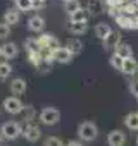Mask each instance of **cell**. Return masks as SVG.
<instances>
[{
  "mask_svg": "<svg viewBox=\"0 0 138 146\" xmlns=\"http://www.w3.org/2000/svg\"><path fill=\"white\" fill-rule=\"evenodd\" d=\"M0 134L4 136V139H9V141L17 139L23 134V125L19 122H14V120L5 122V124H2V127H0Z\"/></svg>",
  "mask_w": 138,
  "mask_h": 146,
  "instance_id": "1",
  "label": "cell"
},
{
  "mask_svg": "<svg viewBox=\"0 0 138 146\" xmlns=\"http://www.w3.org/2000/svg\"><path fill=\"white\" fill-rule=\"evenodd\" d=\"M97 134H98V129H97V125L93 122L85 120V122H81L78 125V136L83 141H93L97 137Z\"/></svg>",
  "mask_w": 138,
  "mask_h": 146,
  "instance_id": "2",
  "label": "cell"
},
{
  "mask_svg": "<svg viewBox=\"0 0 138 146\" xmlns=\"http://www.w3.org/2000/svg\"><path fill=\"white\" fill-rule=\"evenodd\" d=\"M60 120V112L54 107H47L40 112V122L45 125H55Z\"/></svg>",
  "mask_w": 138,
  "mask_h": 146,
  "instance_id": "3",
  "label": "cell"
},
{
  "mask_svg": "<svg viewBox=\"0 0 138 146\" xmlns=\"http://www.w3.org/2000/svg\"><path fill=\"white\" fill-rule=\"evenodd\" d=\"M4 108H5L7 113L16 115V113H21V112H23L24 105H23V102H21L17 96H9V98L4 100Z\"/></svg>",
  "mask_w": 138,
  "mask_h": 146,
  "instance_id": "4",
  "label": "cell"
},
{
  "mask_svg": "<svg viewBox=\"0 0 138 146\" xmlns=\"http://www.w3.org/2000/svg\"><path fill=\"white\" fill-rule=\"evenodd\" d=\"M73 57H74V53L67 46H59V48L54 50V60L59 62V64H69L73 60Z\"/></svg>",
  "mask_w": 138,
  "mask_h": 146,
  "instance_id": "5",
  "label": "cell"
},
{
  "mask_svg": "<svg viewBox=\"0 0 138 146\" xmlns=\"http://www.w3.org/2000/svg\"><path fill=\"white\" fill-rule=\"evenodd\" d=\"M23 136H24V139H26V141L35 143V141H38V139H40L42 131H40V127H38V125H35V124H26V125L23 127Z\"/></svg>",
  "mask_w": 138,
  "mask_h": 146,
  "instance_id": "6",
  "label": "cell"
},
{
  "mask_svg": "<svg viewBox=\"0 0 138 146\" xmlns=\"http://www.w3.org/2000/svg\"><path fill=\"white\" fill-rule=\"evenodd\" d=\"M126 143V134L119 129H114L107 134V144L109 146H124Z\"/></svg>",
  "mask_w": 138,
  "mask_h": 146,
  "instance_id": "7",
  "label": "cell"
},
{
  "mask_svg": "<svg viewBox=\"0 0 138 146\" xmlns=\"http://www.w3.org/2000/svg\"><path fill=\"white\" fill-rule=\"evenodd\" d=\"M0 50H2V57H4L5 60H12V58H16V57L19 55V48H17V45L12 43V41L4 43L2 46H0Z\"/></svg>",
  "mask_w": 138,
  "mask_h": 146,
  "instance_id": "8",
  "label": "cell"
},
{
  "mask_svg": "<svg viewBox=\"0 0 138 146\" xmlns=\"http://www.w3.org/2000/svg\"><path fill=\"white\" fill-rule=\"evenodd\" d=\"M121 43H123V41H121V33H119V31H116V29H112V31H111V35L104 40V46H105L107 50H112V48L116 50Z\"/></svg>",
  "mask_w": 138,
  "mask_h": 146,
  "instance_id": "9",
  "label": "cell"
},
{
  "mask_svg": "<svg viewBox=\"0 0 138 146\" xmlns=\"http://www.w3.org/2000/svg\"><path fill=\"white\" fill-rule=\"evenodd\" d=\"M38 43H40V48H50V50H55L59 48V40L52 35H42L36 38Z\"/></svg>",
  "mask_w": 138,
  "mask_h": 146,
  "instance_id": "10",
  "label": "cell"
},
{
  "mask_svg": "<svg viewBox=\"0 0 138 146\" xmlns=\"http://www.w3.org/2000/svg\"><path fill=\"white\" fill-rule=\"evenodd\" d=\"M28 28L33 33H42L45 29V19L40 17V16H33V17L28 19Z\"/></svg>",
  "mask_w": 138,
  "mask_h": 146,
  "instance_id": "11",
  "label": "cell"
},
{
  "mask_svg": "<svg viewBox=\"0 0 138 146\" xmlns=\"http://www.w3.org/2000/svg\"><path fill=\"white\" fill-rule=\"evenodd\" d=\"M24 91H26V81L23 78H16L11 81V93H14V96L24 95Z\"/></svg>",
  "mask_w": 138,
  "mask_h": 146,
  "instance_id": "12",
  "label": "cell"
},
{
  "mask_svg": "<svg viewBox=\"0 0 138 146\" xmlns=\"http://www.w3.org/2000/svg\"><path fill=\"white\" fill-rule=\"evenodd\" d=\"M67 31L71 33V35L80 36V35H85V33L88 31V24H86V23H71V21H69Z\"/></svg>",
  "mask_w": 138,
  "mask_h": 146,
  "instance_id": "13",
  "label": "cell"
},
{
  "mask_svg": "<svg viewBox=\"0 0 138 146\" xmlns=\"http://www.w3.org/2000/svg\"><path fill=\"white\" fill-rule=\"evenodd\" d=\"M136 70H138V62H136V58H135V57L124 58V64H123V70H121V72H124V74H128V76H133Z\"/></svg>",
  "mask_w": 138,
  "mask_h": 146,
  "instance_id": "14",
  "label": "cell"
},
{
  "mask_svg": "<svg viewBox=\"0 0 138 146\" xmlns=\"http://www.w3.org/2000/svg\"><path fill=\"white\" fill-rule=\"evenodd\" d=\"M21 21V16H19V11L16 9H7L5 14H4V23L9 24V26H14Z\"/></svg>",
  "mask_w": 138,
  "mask_h": 146,
  "instance_id": "15",
  "label": "cell"
},
{
  "mask_svg": "<svg viewBox=\"0 0 138 146\" xmlns=\"http://www.w3.org/2000/svg\"><path fill=\"white\" fill-rule=\"evenodd\" d=\"M90 12H88V9L85 7H81L78 12H74V14H71V16H69V21H71V23H86L88 19H90Z\"/></svg>",
  "mask_w": 138,
  "mask_h": 146,
  "instance_id": "16",
  "label": "cell"
},
{
  "mask_svg": "<svg viewBox=\"0 0 138 146\" xmlns=\"http://www.w3.org/2000/svg\"><path fill=\"white\" fill-rule=\"evenodd\" d=\"M111 31H112V28H111L107 23H98V24H95V35H97V38L102 40V41L111 35Z\"/></svg>",
  "mask_w": 138,
  "mask_h": 146,
  "instance_id": "17",
  "label": "cell"
},
{
  "mask_svg": "<svg viewBox=\"0 0 138 146\" xmlns=\"http://www.w3.org/2000/svg\"><path fill=\"white\" fill-rule=\"evenodd\" d=\"M114 53L119 55L121 58H129V57H133V48H131V45H128V43H121V45L114 50Z\"/></svg>",
  "mask_w": 138,
  "mask_h": 146,
  "instance_id": "18",
  "label": "cell"
},
{
  "mask_svg": "<svg viewBox=\"0 0 138 146\" xmlns=\"http://www.w3.org/2000/svg\"><path fill=\"white\" fill-rule=\"evenodd\" d=\"M24 48H26V52H28V55H31V53H40V43H38V40L36 38H28L26 41H24Z\"/></svg>",
  "mask_w": 138,
  "mask_h": 146,
  "instance_id": "19",
  "label": "cell"
},
{
  "mask_svg": "<svg viewBox=\"0 0 138 146\" xmlns=\"http://www.w3.org/2000/svg\"><path fill=\"white\" fill-rule=\"evenodd\" d=\"M35 115H36V110H35V107H31V105H24V108H23V112H21V117H23V120H26L28 124H31V120L35 119Z\"/></svg>",
  "mask_w": 138,
  "mask_h": 146,
  "instance_id": "20",
  "label": "cell"
},
{
  "mask_svg": "<svg viewBox=\"0 0 138 146\" xmlns=\"http://www.w3.org/2000/svg\"><path fill=\"white\" fill-rule=\"evenodd\" d=\"M124 122H126V125H128L131 131H138V112L128 113L126 119H124Z\"/></svg>",
  "mask_w": 138,
  "mask_h": 146,
  "instance_id": "21",
  "label": "cell"
},
{
  "mask_svg": "<svg viewBox=\"0 0 138 146\" xmlns=\"http://www.w3.org/2000/svg\"><path fill=\"white\" fill-rule=\"evenodd\" d=\"M64 9H66V12L69 16H71V14H74V12H78L81 9V4H80V0H67V2H64Z\"/></svg>",
  "mask_w": 138,
  "mask_h": 146,
  "instance_id": "22",
  "label": "cell"
},
{
  "mask_svg": "<svg viewBox=\"0 0 138 146\" xmlns=\"http://www.w3.org/2000/svg\"><path fill=\"white\" fill-rule=\"evenodd\" d=\"M66 46H67L69 50H71V52H73L74 55H78V53H80V52L83 50V43H81L80 40H76V38H73V40H69Z\"/></svg>",
  "mask_w": 138,
  "mask_h": 146,
  "instance_id": "23",
  "label": "cell"
},
{
  "mask_svg": "<svg viewBox=\"0 0 138 146\" xmlns=\"http://www.w3.org/2000/svg\"><path fill=\"white\" fill-rule=\"evenodd\" d=\"M16 7L19 12H29L33 11V2L31 0H16Z\"/></svg>",
  "mask_w": 138,
  "mask_h": 146,
  "instance_id": "24",
  "label": "cell"
},
{
  "mask_svg": "<svg viewBox=\"0 0 138 146\" xmlns=\"http://www.w3.org/2000/svg\"><path fill=\"white\" fill-rule=\"evenodd\" d=\"M86 9L90 14H98V12H102V2L100 0H88Z\"/></svg>",
  "mask_w": 138,
  "mask_h": 146,
  "instance_id": "25",
  "label": "cell"
},
{
  "mask_svg": "<svg viewBox=\"0 0 138 146\" xmlns=\"http://www.w3.org/2000/svg\"><path fill=\"white\" fill-rule=\"evenodd\" d=\"M11 72H12V65L5 60V62H0V79H5L11 76Z\"/></svg>",
  "mask_w": 138,
  "mask_h": 146,
  "instance_id": "26",
  "label": "cell"
},
{
  "mask_svg": "<svg viewBox=\"0 0 138 146\" xmlns=\"http://www.w3.org/2000/svg\"><path fill=\"white\" fill-rule=\"evenodd\" d=\"M111 65L116 69V70H123V64H124V58H121L119 55H116V53H112V57H111Z\"/></svg>",
  "mask_w": 138,
  "mask_h": 146,
  "instance_id": "27",
  "label": "cell"
},
{
  "mask_svg": "<svg viewBox=\"0 0 138 146\" xmlns=\"http://www.w3.org/2000/svg\"><path fill=\"white\" fill-rule=\"evenodd\" d=\"M45 146H66V144L62 143L60 137H57V136H50V137L45 139Z\"/></svg>",
  "mask_w": 138,
  "mask_h": 146,
  "instance_id": "28",
  "label": "cell"
},
{
  "mask_svg": "<svg viewBox=\"0 0 138 146\" xmlns=\"http://www.w3.org/2000/svg\"><path fill=\"white\" fill-rule=\"evenodd\" d=\"M9 35H11V26L5 24V23H0V40L9 38Z\"/></svg>",
  "mask_w": 138,
  "mask_h": 146,
  "instance_id": "29",
  "label": "cell"
},
{
  "mask_svg": "<svg viewBox=\"0 0 138 146\" xmlns=\"http://www.w3.org/2000/svg\"><path fill=\"white\" fill-rule=\"evenodd\" d=\"M129 93H133L138 98V79H131L129 81Z\"/></svg>",
  "mask_w": 138,
  "mask_h": 146,
  "instance_id": "30",
  "label": "cell"
},
{
  "mask_svg": "<svg viewBox=\"0 0 138 146\" xmlns=\"http://www.w3.org/2000/svg\"><path fill=\"white\" fill-rule=\"evenodd\" d=\"M52 62H45V60H42V64L38 65V69H40V72H50V69H52V65H50Z\"/></svg>",
  "mask_w": 138,
  "mask_h": 146,
  "instance_id": "31",
  "label": "cell"
},
{
  "mask_svg": "<svg viewBox=\"0 0 138 146\" xmlns=\"http://www.w3.org/2000/svg\"><path fill=\"white\" fill-rule=\"evenodd\" d=\"M45 7V2H42V0H36V2H33V9H42Z\"/></svg>",
  "mask_w": 138,
  "mask_h": 146,
  "instance_id": "32",
  "label": "cell"
},
{
  "mask_svg": "<svg viewBox=\"0 0 138 146\" xmlns=\"http://www.w3.org/2000/svg\"><path fill=\"white\" fill-rule=\"evenodd\" d=\"M66 146H83V144H81L80 141H69V143H67Z\"/></svg>",
  "mask_w": 138,
  "mask_h": 146,
  "instance_id": "33",
  "label": "cell"
},
{
  "mask_svg": "<svg viewBox=\"0 0 138 146\" xmlns=\"http://www.w3.org/2000/svg\"><path fill=\"white\" fill-rule=\"evenodd\" d=\"M2 143H4V136L0 134V146H2Z\"/></svg>",
  "mask_w": 138,
  "mask_h": 146,
  "instance_id": "34",
  "label": "cell"
},
{
  "mask_svg": "<svg viewBox=\"0 0 138 146\" xmlns=\"http://www.w3.org/2000/svg\"><path fill=\"white\" fill-rule=\"evenodd\" d=\"M136 146H138V137H136Z\"/></svg>",
  "mask_w": 138,
  "mask_h": 146,
  "instance_id": "35",
  "label": "cell"
},
{
  "mask_svg": "<svg viewBox=\"0 0 138 146\" xmlns=\"http://www.w3.org/2000/svg\"><path fill=\"white\" fill-rule=\"evenodd\" d=\"M0 57H2V50H0Z\"/></svg>",
  "mask_w": 138,
  "mask_h": 146,
  "instance_id": "36",
  "label": "cell"
},
{
  "mask_svg": "<svg viewBox=\"0 0 138 146\" xmlns=\"http://www.w3.org/2000/svg\"><path fill=\"white\" fill-rule=\"evenodd\" d=\"M62 2H67V0H62Z\"/></svg>",
  "mask_w": 138,
  "mask_h": 146,
  "instance_id": "37",
  "label": "cell"
},
{
  "mask_svg": "<svg viewBox=\"0 0 138 146\" xmlns=\"http://www.w3.org/2000/svg\"><path fill=\"white\" fill-rule=\"evenodd\" d=\"M136 100H138V98H136Z\"/></svg>",
  "mask_w": 138,
  "mask_h": 146,
  "instance_id": "38",
  "label": "cell"
}]
</instances>
